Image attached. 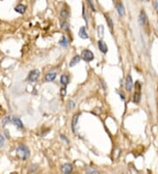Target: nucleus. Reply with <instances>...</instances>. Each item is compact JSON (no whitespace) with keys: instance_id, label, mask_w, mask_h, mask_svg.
Returning a JSON list of instances; mask_svg holds the SVG:
<instances>
[{"instance_id":"obj_18","label":"nucleus","mask_w":158,"mask_h":174,"mask_svg":"<svg viewBox=\"0 0 158 174\" xmlns=\"http://www.w3.org/2000/svg\"><path fill=\"white\" fill-rule=\"evenodd\" d=\"M59 44H60L61 46L64 47V48H67V47L69 46V40H67V38H66L65 36H63V37L61 38V40H59Z\"/></svg>"},{"instance_id":"obj_11","label":"nucleus","mask_w":158,"mask_h":174,"mask_svg":"<svg viewBox=\"0 0 158 174\" xmlns=\"http://www.w3.org/2000/svg\"><path fill=\"white\" fill-rule=\"evenodd\" d=\"M14 10H15V12H17V13H19L23 14L25 13V12H26V7L24 5V4H17V5L14 7Z\"/></svg>"},{"instance_id":"obj_15","label":"nucleus","mask_w":158,"mask_h":174,"mask_svg":"<svg viewBox=\"0 0 158 174\" xmlns=\"http://www.w3.org/2000/svg\"><path fill=\"white\" fill-rule=\"evenodd\" d=\"M60 82H61L62 84L67 85V84L69 83V77L68 75H66V74L62 75V76H61V78H60Z\"/></svg>"},{"instance_id":"obj_21","label":"nucleus","mask_w":158,"mask_h":174,"mask_svg":"<svg viewBox=\"0 0 158 174\" xmlns=\"http://www.w3.org/2000/svg\"><path fill=\"white\" fill-rule=\"evenodd\" d=\"M61 28H62L63 30H64V31H67V30L69 28V23H68V22H66V21H63V22L61 23Z\"/></svg>"},{"instance_id":"obj_24","label":"nucleus","mask_w":158,"mask_h":174,"mask_svg":"<svg viewBox=\"0 0 158 174\" xmlns=\"http://www.w3.org/2000/svg\"><path fill=\"white\" fill-rule=\"evenodd\" d=\"M4 142H5L4 137L2 134H0V148L4 147Z\"/></svg>"},{"instance_id":"obj_26","label":"nucleus","mask_w":158,"mask_h":174,"mask_svg":"<svg viewBox=\"0 0 158 174\" xmlns=\"http://www.w3.org/2000/svg\"><path fill=\"white\" fill-rule=\"evenodd\" d=\"M75 107H76L75 102L72 101V100H69V109H73V108H75Z\"/></svg>"},{"instance_id":"obj_9","label":"nucleus","mask_w":158,"mask_h":174,"mask_svg":"<svg viewBox=\"0 0 158 174\" xmlns=\"http://www.w3.org/2000/svg\"><path fill=\"white\" fill-rule=\"evenodd\" d=\"M78 35L79 37L83 40H86L89 38V35H88V33H87V30L84 27H82L80 29H79L78 32Z\"/></svg>"},{"instance_id":"obj_5","label":"nucleus","mask_w":158,"mask_h":174,"mask_svg":"<svg viewBox=\"0 0 158 174\" xmlns=\"http://www.w3.org/2000/svg\"><path fill=\"white\" fill-rule=\"evenodd\" d=\"M125 86H126V90L130 92L133 89V79H132L131 75H127V78H126V82H125Z\"/></svg>"},{"instance_id":"obj_2","label":"nucleus","mask_w":158,"mask_h":174,"mask_svg":"<svg viewBox=\"0 0 158 174\" xmlns=\"http://www.w3.org/2000/svg\"><path fill=\"white\" fill-rule=\"evenodd\" d=\"M81 58H82L83 61L90 63V62L93 61V59H94V55H93V53H92L90 49H84V50H83V52L81 54Z\"/></svg>"},{"instance_id":"obj_8","label":"nucleus","mask_w":158,"mask_h":174,"mask_svg":"<svg viewBox=\"0 0 158 174\" xmlns=\"http://www.w3.org/2000/svg\"><path fill=\"white\" fill-rule=\"evenodd\" d=\"M98 49L102 52L103 54H106L108 51V48L107 45L105 44V42L103 40H99L98 41Z\"/></svg>"},{"instance_id":"obj_29","label":"nucleus","mask_w":158,"mask_h":174,"mask_svg":"<svg viewBox=\"0 0 158 174\" xmlns=\"http://www.w3.org/2000/svg\"><path fill=\"white\" fill-rule=\"evenodd\" d=\"M156 8L158 10V0L156 2Z\"/></svg>"},{"instance_id":"obj_16","label":"nucleus","mask_w":158,"mask_h":174,"mask_svg":"<svg viewBox=\"0 0 158 174\" xmlns=\"http://www.w3.org/2000/svg\"><path fill=\"white\" fill-rule=\"evenodd\" d=\"M97 31H98V37H99V38H103V36H104V32H105L104 26H103V25H99V26L98 27Z\"/></svg>"},{"instance_id":"obj_23","label":"nucleus","mask_w":158,"mask_h":174,"mask_svg":"<svg viewBox=\"0 0 158 174\" xmlns=\"http://www.w3.org/2000/svg\"><path fill=\"white\" fill-rule=\"evenodd\" d=\"M86 173L89 174H92V173H98V171H97V170H95V169H92L91 167H88V168H86Z\"/></svg>"},{"instance_id":"obj_27","label":"nucleus","mask_w":158,"mask_h":174,"mask_svg":"<svg viewBox=\"0 0 158 174\" xmlns=\"http://www.w3.org/2000/svg\"><path fill=\"white\" fill-rule=\"evenodd\" d=\"M60 93H61V96H62V97H64L66 95V93H67V89H66V88H62Z\"/></svg>"},{"instance_id":"obj_17","label":"nucleus","mask_w":158,"mask_h":174,"mask_svg":"<svg viewBox=\"0 0 158 174\" xmlns=\"http://www.w3.org/2000/svg\"><path fill=\"white\" fill-rule=\"evenodd\" d=\"M105 19H106V22H107V26L109 27L111 31L113 32V22L112 19L108 15H105Z\"/></svg>"},{"instance_id":"obj_28","label":"nucleus","mask_w":158,"mask_h":174,"mask_svg":"<svg viewBox=\"0 0 158 174\" xmlns=\"http://www.w3.org/2000/svg\"><path fill=\"white\" fill-rule=\"evenodd\" d=\"M61 137H62V139H63V141H65L67 143H69V141H68V139H67V137H66V136H64L63 134H61Z\"/></svg>"},{"instance_id":"obj_22","label":"nucleus","mask_w":158,"mask_h":174,"mask_svg":"<svg viewBox=\"0 0 158 174\" xmlns=\"http://www.w3.org/2000/svg\"><path fill=\"white\" fill-rule=\"evenodd\" d=\"M69 12L67 11V10H62L61 11V17L62 18H63V19H67L68 17H69Z\"/></svg>"},{"instance_id":"obj_1","label":"nucleus","mask_w":158,"mask_h":174,"mask_svg":"<svg viewBox=\"0 0 158 174\" xmlns=\"http://www.w3.org/2000/svg\"><path fill=\"white\" fill-rule=\"evenodd\" d=\"M17 156L21 159V160H26L30 157V150L28 147L26 145H19L17 148Z\"/></svg>"},{"instance_id":"obj_20","label":"nucleus","mask_w":158,"mask_h":174,"mask_svg":"<svg viewBox=\"0 0 158 174\" xmlns=\"http://www.w3.org/2000/svg\"><path fill=\"white\" fill-rule=\"evenodd\" d=\"M140 99H141V93L140 92H136L134 95H133V101L134 102V103H139L140 102Z\"/></svg>"},{"instance_id":"obj_3","label":"nucleus","mask_w":158,"mask_h":174,"mask_svg":"<svg viewBox=\"0 0 158 174\" xmlns=\"http://www.w3.org/2000/svg\"><path fill=\"white\" fill-rule=\"evenodd\" d=\"M40 70L39 69H34L32 71H30L29 75H28V80L32 83H34L39 79L40 78Z\"/></svg>"},{"instance_id":"obj_14","label":"nucleus","mask_w":158,"mask_h":174,"mask_svg":"<svg viewBox=\"0 0 158 174\" xmlns=\"http://www.w3.org/2000/svg\"><path fill=\"white\" fill-rule=\"evenodd\" d=\"M56 78V73L55 72H51V73H48L45 76V80L47 82H52Z\"/></svg>"},{"instance_id":"obj_12","label":"nucleus","mask_w":158,"mask_h":174,"mask_svg":"<svg viewBox=\"0 0 158 174\" xmlns=\"http://www.w3.org/2000/svg\"><path fill=\"white\" fill-rule=\"evenodd\" d=\"M116 10H117V13H118L119 17H123L125 15V9H124V6L121 3H118L116 4Z\"/></svg>"},{"instance_id":"obj_13","label":"nucleus","mask_w":158,"mask_h":174,"mask_svg":"<svg viewBox=\"0 0 158 174\" xmlns=\"http://www.w3.org/2000/svg\"><path fill=\"white\" fill-rule=\"evenodd\" d=\"M81 61V56H79V55H75L72 59H71V61H70V63H69V67H74L75 65H77L78 63H79V62Z\"/></svg>"},{"instance_id":"obj_19","label":"nucleus","mask_w":158,"mask_h":174,"mask_svg":"<svg viewBox=\"0 0 158 174\" xmlns=\"http://www.w3.org/2000/svg\"><path fill=\"white\" fill-rule=\"evenodd\" d=\"M11 121H12V117L11 116H5L1 121V124H2L3 127H4L7 124H9V122H11Z\"/></svg>"},{"instance_id":"obj_4","label":"nucleus","mask_w":158,"mask_h":174,"mask_svg":"<svg viewBox=\"0 0 158 174\" xmlns=\"http://www.w3.org/2000/svg\"><path fill=\"white\" fill-rule=\"evenodd\" d=\"M80 116V114H76L71 120V128L73 133H77L78 131V119Z\"/></svg>"},{"instance_id":"obj_7","label":"nucleus","mask_w":158,"mask_h":174,"mask_svg":"<svg viewBox=\"0 0 158 174\" xmlns=\"http://www.w3.org/2000/svg\"><path fill=\"white\" fill-rule=\"evenodd\" d=\"M139 23L141 26H145L148 23V17L144 11H142L139 16Z\"/></svg>"},{"instance_id":"obj_6","label":"nucleus","mask_w":158,"mask_h":174,"mask_svg":"<svg viewBox=\"0 0 158 174\" xmlns=\"http://www.w3.org/2000/svg\"><path fill=\"white\" fill-rule=\"evenodd\" d=\"M72 171H73V165L70 164H63V165L61 167V172H62L63 173L69 174Z\"/></svg>"},{"instance_id":"obj_25","label":"nucleus","mask_w":158,"mask_h":174,"mask_svg":"<svg viewBox=\"0 0 158 174\" xmlns=\"http://www.w3.org/2000/svg\"><path fill=\"white\" fill-rule=\"evenodd\" d=\"M87 2H88V4H89V6L91 7V9H92L93 12H95L96 9H95V6H94V4H93L92 0H87Z\"/></svg>"},{"instance_id":"obj_30","label":"nucleus","mask_w":158,"mask_h":174,"mask_svg":"<svg viewBox=\"0 0 158 174\" xmlns=\"http://www.w3.org/2000/svg\"><path fill=\"white\" fill-rule=\"evenodd\" d=\"M142 1H144V2H148V0H142Z\"/></svg>"},{"instance_id":"obj_10","label":"nucleus","mask_w":158,"mask_h":174,"mask_svg":"<svg viewBox=\"0 0 158 174\" xmlns=\"http://www.w3.org/2000/svg\"><path fill=\"white\" fill-rule=\"evenodd\" d=\"M12 121L14 123V125H15L17 128H24V125H23L22 121H20V119H19V117H17V116H13V117H12Z\"/></svg>"}]
</instances>
